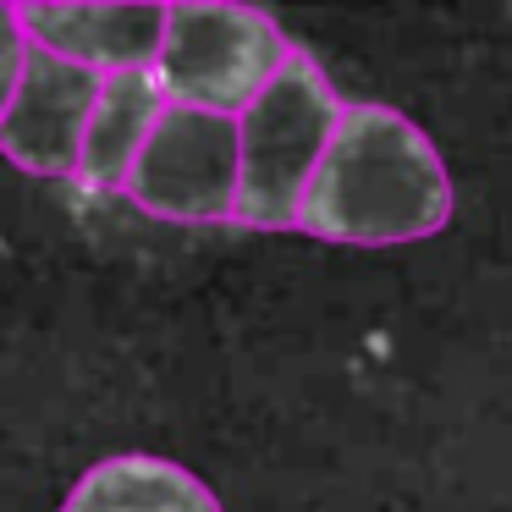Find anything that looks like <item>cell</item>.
<instances>
[{
	"label": "cell",
	"instance_id": "1",
	"mask_svg": "<svg viewBox=\"0 0 512 512\" xmlns=\"http://www.w3.org/2000/svg\"><path fill=\"white\" fill-rule=\"evenodd\" d=\"M452 221V177L419 122L375 100H347L336 138L298 210V232L347 248L424 243Z\"/></svg>",
	"mask_w": 512,
	"mask_h": 512
},
{
	"label": "cell",
	"instance_id": "2",
	"mask_svg": "<svg viewBox=\"0 0 512 512\" xmlns=\"http://www.w3.org/2000/svg\"><path fill=\"white\" fill-rule=\"evenodd\" d=\"M347 100L309 50H292L265 94L237 116L243 144V177H237V226L254 232H287L298 226L303 193L320 171L336 138Z\"/></svg>",
	"mask_w": 512,
	"mask_h": 512
},
{
	"label": "cell",
	"instance_id": "3",
	"mask_svg": "<svg viewBox=\"0 0 512 512\" xmlns=\"http://www.w3.org/2000/svg\"><path fill=\"white\" fill-rule=\"evenodd\" d=\"M281 23L254 6H166V39L155 78L171 105L210 116H243L292 61Z\"/></svg>",
	"mask_w": 512,
	"mask_h": 512
},
{
	"label": "cell",
	"instance_id": "4",
	"mask_svg": "<svg viewBox=\"0 0 512 512\" xmlns=\"http://www.w3.org/2000/svg\"><path fill=\"white\" fill-rule=\"evenodd\" d=\"M237 177H243L237 116L166 105L149 144L138 149L122 193L155 221L215 226L237 221Z\"/></svg>",
	"mask_w": 512,
	"mask_h": 512
},
{
	"label": "cell",
	"instance_id": "5",
	"mask_svg": "<svg viewBox=\"0 0 512 512\" xmlns=\"http://www.w3.org/2000/svg\"><path fill=\"white\" fill-rule=\"evenodd\" d=\"M100 89V72H83L34 45L23 89H17L12 111L0 116V155L28 177H78L83 133L100 105Z\"/></svg>",
	"mask_w": 512,
	"mask_h": 512
},
{
	"label": "cell",
	"instance_id": "6",
	"mask_svg": "<svg viewBox=\"0 0 512 512\" xmlns=\"http://www.w3.org/2000/svg\"><path fill=\"white\" fill-rule=\"evenodd\" d=\"M17 17L39 50L100 78L155 72L166 39V6H17Z\"/></svg>",
	"mask_w": 512,
	"mask_h": 512
},
{
	"label": "cell",
	"instance_id": "7",
	"mask_svg": "<svg viewBox=\"0 0 512 512\" xmlns=\"http://www.w3.org/2000/svg\"><path fill=\"white\" fill-rule=\"evenodd\" d=\"M61 512H226V507L193 468L155 452H116L100 457L67 490Z\"/></svg>",
	"mask_w": 512,
	"mask_h": 512
},
{
	"label": "cell",
	"instance_id": "8",
	"mask_svg": "<svg viewBox=\"0 0 512 512\" xmlns=\"http://www.w3.org/2000/svg\"><path fill=\"white\" fill-rule=\"evenodd\" d=\"M166 89H160L155 72H122V78H105L100 105L89 116V133H83V160H78V182L100 193H122L127 171H133L138 149L149 144L155 122L166 116Z\"/></svg>",
	"mask_w": 512,
	"mask_h": 512
},
{
	"label": "cell",
	"instance_id": "9",
	"mask_svg": "<svg viewBox=\"0 0 512 512\" xmlns=\"http://www.w3.org/2000/svg\"><path fill=\"white\" fill-rule=\"evenodd\" d=\"M28 56H34V39L23 34V17H17V6H0V116L12 111L17 89H23Z\"/></svg>",
	"mask_w": 512,
	"mask_h": 512
}]
</instances>
